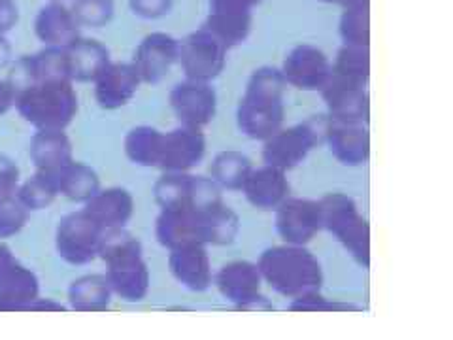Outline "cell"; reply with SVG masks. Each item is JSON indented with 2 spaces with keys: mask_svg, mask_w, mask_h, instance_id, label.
Returning <instances> with one entry per match:
<instances>
[{
  "mask_svg": "<svg viewBox=\"0 0 453 340\" xmlns=\"http://www.w3.org/2000/svg\"><path fill=\"white\" fill-rule=\"evenodd\" d=\"M288 81L281 70L261 66L250 76L236 110L238 129L251 140H266L286 121Z\"/></svg>",
  "mask_w": 453,
  "mask_h": 340,
  "instance_id": "cell-1",
  "label": "cell"
},
{
  "mask_svg": "<svg viewBox=\"0 0 453 340\" xmlns=\"http://www.w3.org/2000/svg\"><path fill=\"white\" fill-rule=\"evenodd\" d=\"M98 258L106 263V278L111 291L127 303L144 301L150 291V268L140 240L121 229L104 231Z\"/></svg>",
  "mask_w": 453,
  "mask_h": 340,
  "instance_id": "cell-2",
  "label": "cell"
},
{
  "mask_svg": "<svg viewBox=\"0 0 453 340\" xmlns=\"http://www.w3.org/2000/svg\"><path fill=\"white\" fill-rule=\"evenodd\" d=\"M257 267L263 282L289 299L321 290L323 268L316 255L304 246L281 244L266 248Z\"/></svg>",
  "mask_w": 453,
  "mask_h": 340,
  "instance_id": "cell-3",
  "label": "cell"
},
{
  "mask_svg": "<svg viewBox=\"0 0 453 340\" xmlns=\"http://www.w3.org/2000/svg\"><path fill=\"white\" fill-rule=\"evenodd\" d=\"M16 106L36 131H65L78 113V95L70 80L38 81L16 95Z\"/></svg>",
  "mask_w": 453,
  "mask_h": 340,
  "instance_id": "cell-4",
  "label": "cell"
},
{
  "mask_svg": "<svg viewBox=\"0 0 453 340\" xmlns=\"http://www.w3.org/2000/svg\"><path fill=\"white\" fill-rule=\"evenodd\" d=\"M323 229H327L361 267H371V225L357 203L346 193H327L319 198Z\"/></svg>",
  "mask_w": 453,
  "mask_h": 340,
  "instance_id": "cell-5",
  "label": "cell"
},
{
  "mask_svg": "<svg viewBox=\"0 0 453 340\" xmlns=\"http://www.w3.org/2000/svg\"><path fill=\"white\" fill-rule=\"evenodd\" d=\"M331 118L329 113L310 116L306 121L280 129L265 140L263 161L281 170H293L299 166L310 151L325 144Z\"/></svg>",
  "mask_w": 453,
  "mask_h": 340,
  "instance_id": "cell-6",
  "label": "cell"
},
{
  "mask_svg": "<svg viewBox=\"0 0 453 340\" xmlns=\"http://www.w3.org/2000/svg\"><path fill=\"white\" fill-rule=\"evenodd\" d=\"M104 229L88 212L80 210L66 214L55 233V248L59 258L70 265H88L98 258Z\"/></svg>",
  "mask_w": 453,
  "mask_h": 340,
  "instance_id": "cell-7",
  "label": "cell"
},
{
  "mask_svg": "<svg viewBox=\"0 0 453 340\" xmlns=\"http://www.w3.org/2000/svg\"><path fill=\"white\" fill-rule=\"evenodd\" d=\"M226 53H229V48L201 27L198 31L180 40L178 65L186 74V80L210 83L223 73Z\"/></svg>",
  "mask_w": 453,
  "mask_h": 340,
  "instance_id": "cell-8",
  "label": "cell"
},
{
  "mask_svg": "<svg viewBox=\"0 0 453 340\" xmlns=\"http://www.w3.org/2000/svg\"><path fill=\"white\" fill-rule=\"evenodd\" d=\"M274 212L276 231L286 244L306 246L323 229L321 205L314 198L288 197Z\"/></svg>",
  "mask_w": 453,
  "mask_h": 340,
  "instance_id": "cell-9",
  "label": "cell"
},
{
  "mask_svg": "<svg viewBox=\"0 0 453 340\" xmlns=\"http://www.w3.org/2000/svg\"><path fill=\"white\" fill-rule=\"evenodd\" d=\"M168 103L180 125L195 127V129H204L218 113V95L206 81L186 80L174 85L168 95Z\"/></svg>",
  "mask_w": 453,
  "mask_h": 340,
  "instance_id": "cell-10",
  "label": "cell"
},
{
  "mask_svg": "<svg viewBox=\"0 0 453 340\" xmlns=\"http://www.w3.org/2000/svg\"><path fill=\"white\" fill-rule=\"evenodd\" d=\"M206 136L203 129L178 125L176 129L163 133L159 166L163 173H189L204 159Z\"/></svg>",
  "mask_w": 453,
  "mask_h": 340,
  "instance_id": "cell-11",
  "label": "cell"
},
{
  "mask_svg": "<svg viewBox=\"0 0 453 340\" xmlns=\"http://www.w3.org/2000/svg\"><path fill=\"white\" fill-rule=\"evenodd\" d=\"M331 120L366 123L371 118V97L366 88L346 81L334 74L319 89Z\"/></svg>",
  "mask_w": 453,
  "mask_h": 340,
  "instance_id": "cell-12",
  "label": "cell"
},
{
  "mask_svg": "<svg viewBox=\"0 0 453 340\" xmlns=\"http://www.w3.org/2000/svg\"><path fill=\"white\" fill-rule=\"evenodd\" d=\"M281 74L296 89L319 91L331 76V61L323 50L301 44L288 53Z\"/></svg>",
  "mask_w": 453,
  "mask_h": 340,
  "instance_id": "cell-13",
  "label": "cell"
},
{
  "mask_svg": "<svg viewBox=\"0 0 453 340\" xmlns=\"http://www.w3.org/2000/svg\"><path fill=\"white\" fill-rule=\"evenodd\" d=\"M178 50L180 40L166 33H151L142 40L133 59L142 83L163 81L178 63Z\"/></svg>",
  "mask_w": 453,
  "mask_h": 340,
  "instance_id": "cell-14",
  "label": "cell"
},
{
  "mask_svg": "<svg viewBox=\"0 0 453 340\" xmlns=\"http://www.w3.org/2000/svg\"><path fill=\"white\" fill-rule=\"evenodd\" d=\"M325 144L346 166H361L371 159V131L366 123L331 120Z\"/></svg>",
  "mask_w": 453,
  "mask_h": 340,
  "instance_id": "cell-15",
  "label": "cell"
},
{
  "mask_svg": "<svg viewBox=\"0 0 453 340\" xmlns=\"http://www.w3.org/2000/svg\"><path fill=\"white\" fill-rule=\"evenodd\" d=\"M142 78L133 63H110L95 80V98L104 110H118L129 104Z\"/></svg>",
  "mask_w": 453,
  "mask_h": 340,
  "instance_id": "cell-16",
  "label": "cell"
},
{
  "mask_svg": "<svg viewBox=\"0 0 453 340\" xmlns=\"http://www.w3.org/2000/svg\"><path fill=\"white\" fill-rule=\"evenodd\" d=\"M168 267L173 276L183 288L201 293L211 286V261L206 250V244H186L170 250Z\"/></svg>",
  "mask_w": 453,
  "mask_h": 340,
  "instance_id": "cell-17",
  "label": "cell"
},
{
  "mask_svg": "<svg viewBox=\"0 0 453 340\" xmlns=\"http://www.w3.org/2000/svg\"><path fill=\"white\" fill-rule=\"evenodd\" d=\"M242 191L248 203L257 210H276L291 193L288 173L273 165L253 168L244 182Z\"/></svg>",
  "mask_w": 453,
  "mask_h": 340,
  "instance_id": "cell-18",
  "label": "cell"
},
{
  "mask_svg": "<svg viewBox=\"0 0 453 340\" xmlns=\"http://www.w3.org/2000/svg\"><path fill=\"white\" fill-rule=\"evenodd\" d=\"M216 286L225 299L240 310L255 295L261 293L263 276L257 263L231 261L219 268Z\"/></svg>",
  "mask_w": 453,
  "mask_h": 340,
  "instance_id": "cell-19",
  "label": "cell"
},
{
  "mask_svg": "<svg viewBox=\"0 0 453 340\" xmlns=\"http://www.w3.org/2000/svg\"><path fill=\"white\" fill-rule=\"evenodd\" d=\"M85 205V212L103 227L104 231L121 229L134 214V198L123 188L98 189Z\"/></svg>",
  "mask_w": 453,
  "mask_h": 340,
  "instance_id": "cell-20",
  "label": "cell"
},
{
  "mask_svg": "<svg viewBox=\"0 0 453 340\" xmlns=\"http://www.w3.org/2000/svg\"><path fill=\"white\" fill-rule=\"evenodd\" d=\"M35 31L48 48H68L80 38V23L73 10L59 3H51L40 10Z\"/></svg>",
  "mask_w": 453,
  "mask_h": 340,
  "instance_id": "cell-21",
  "label": "cell"
},
{
  "mask_svg": "<svg viewBox=\"0 0 453 340\" xmlns=\"http://www.w3.org/2000/svg\"><path fill=\"white\" fill-rule=\"evenodd\" d=\"M40 297V282L31 268L19 261L0 278V312H27Z\"/></svg>",
  "mask_w": 453,
  "mask_h": 340,
  "instance_id": "cell-22",
  "label": "cell"
},
{
  "mask_svg": "<svg viewBox=\"0 0 453 340\" xmlns=\"http://www.w3.org/2000/svg\"><path fill=\"white\" fill-rule=\"evenodd\" d=\"M66 50L73 81H95L111 63L110 51L96 40L78 38Z\"/></svg>",
  "mask_w": 453,
  "mask_h": 340,
  "instance_id": "cell-23",
  "label": "cell"
},
{
  "mask_svg": "<svg viewBox=\"0 0 453 340\" xmlns=\"http://www.w3.org/2000/svg\"><path fill=\"white\" fill-rule=\"evenodd\" d=\"M48 174L51 176L59 195L76 203H88L101 189V178L91 166L83 163L70 161L61 168L50 170Z\"/></svg>",
  "mask_w": 453,
  "mask_h": 340,
  "instance_id": "cell-24",
  "label": "cell"
},
{
  "mask_svg": "<svg viewBox=\"0 0 453 340\" xmlns=\"http://www.w3.org/2000/svg\"><path fill=\"white\" fill-rule=\"evenodd\" d=\"M28 153H31L36 170H44V173L74 161L73 142L65 131H38L31 140Z\"/></svg>",
  "mask_w": 453,
  "mask_h": 340,
  "instance_id": "cell-25",
  "label": "cell"
},
{
  "mask_svg": "<svg viewBox=\"0 0 453 340\" xmlns=\"http://www.w3.org/2000/svg\"><path fill=\"white\" fill-rule=\"evenodd\" d=\"M111 295L106 274H85L70 283L68 303L76 312H104L111 303Z\"/></svg>",
  "mask_w": 453,
  "mask_h": 340,
  "instance_id": "cell-26",
  "label": "cell"
},
{
  "mask_svg": "<svg viewBox=\"0 0 453 340\" xmlns=\"http://www.w3.org/2000/svg\"><path fill=\"white\" fill-rule=\"evenodd\" d=\"M251 12H208L203 28L214 35L226 48H234L246 42L251 33Z\"/></svg>",
  "mask_w": 453,
  "mask_h": 340,
  "instance_id": "cell-27",
  "label": "cell"
},
{
  "mask_svg": "<svg viewBox=\"0 0 453 340\" xmlns=\"http://www.w3.org/2000/svg\"><path fill=\"white\" fill-rule=\"evenodd\" d=\"M161 146H163V133L150 125L134 127V129L127 133L123 142L125 155L129 158V161L148 168L159 166Z\"/></svg>",
  "mask_w": 453,
  "mask_h": 340,
  "instance_id": "cell-28",
  "label": "cell"
},
{
  "mask_svg": "<svg viewBox=\"0 0 453 340\" xmlns=\"http://www.w3.org/2000/svg\"><path fill=\"white\" fill-rule=\"evenodd\" d=\"M210 170H211V180H214L221 189L238 191L242 189L244 182L248 180L250 173L253 170V165L248 155H244L242 151L225 150L216 155Z\"/></svg>",
  "mask_w": 453,
  "mask_h": 340,
  "instance_id": "cell-29",
  "label": "cell"
},
{
  "mask_svg": "<svg viewBox=\"0 0 453 340\" xmlns=\"http://www.w3.org/2000/svg\"><path fill=\"white\" fill-rule=\"evenodd\" d=\"M338 33L344 44L371 46V0H359V3L344 6Z\"/></svg>",
  "mask_w": 453,
  "mask_h": 340,
  "instance_id": "cell-30",
  "label": "cell"
},
{
  "mask_svg": "<svg viewBox=\"0 0 453 340\" xmlns=\"http://www.w3.org/2000/svg\"><path fill=\"white\" fill-rule=\"evenodd\" d=\"M331 74L366 88L371 81V53H368V48L344 44L338 50L334 63H331Z\"/></svg>",
  "mask_w": 453,
  "mask_h": 340,
  "instance_id": "cell-31",
  "label": "cell"
},
{
  "mask_svg": "<svg viewBox=\"0 0 453 340\" xmlns=\"http://www.w3.org/2000/svg\"><path fill=\"white\" fill-rule=\"evenodd\" d=\"M195 174L189 173H165L153 186L155 203L161 208L189 205Z\"/></svg>",
  "mask_w": 453,
  "mask_h": 340,
  "instance_id": "cell-32",
  "label": "cell"
},
{
  "mask_svg": "<svg viewBox=\"0 0 453 340\" xmlns=\"http://www.w3.org/2000/svg\"><path fill=\"white\" fill-rule=\"evenodd\" d=\"M31 63L35 83L51 81V80H70V63L65 48H46L33 57H28Z\"/></svg>",
  "mask_w": 453,
  "mask_h": 340,
  "instance_id": "cell-33",
  "label": "cell"
},
{
  "mask_svg": "<svg viewBox=\"0 0 453 340\" xmlns=\"http://www.w3.org/2000/svg\"><path fill=\"white\" fill-rule=\"evenodd\" d=\"M31 210L18 195L16 189L0 191V238H10L18 235L28 221Z\"/></svg>",
  "mask_w": 453,
  "mask_h": 340,
  "instance_id": "cell-34",
  "label": "cell"
},
{
  "mask_svg": "<svg viewBox=\"0 0 453 340\" xmlns=\"http://www.w3.org/2000/svg\"><path fill=\"white\" fill-rule=\"evenodd\" d=\"M18 195L25 203V206L35 212L48 208L55 201L57 195H59V191H57L55 183L48 173H44V170H36V174L33 178H28L18 189Z\"/></svg>",
  "mask_w": 453,
  "mask_h": 340,
  "instance_id": "cell-35",
  "label": "cell"
},
{
  "mask_svg": "<svg viewBox=\"0 0 453 340\" xmlns=\"http://www.w3.org/2000/svg\"><path fill=\"white\" fill-rule=\"evenodd\" d=\"M73 13L80 27H104L113 18L111 0H76Z\"/></svg>",
  "mask_w": 453,
  "mask_h": 340,
  "instance_id": "cell-36",
  "label": "cell"
},
{
  "mask_svg": "<svg viewBox=\"0 0 453 340\" xmlns=\"http://www.w3.org/2000/svg\"><path fill=\"white\" fill-rule=\"evenodd\" d=\"M289 312H359L361 306L353 303H344L338 299H327V297L321 295L319 291H311L301 297H295L291 299Z\"/></svg>",
  "mask_w": 453,
  "mask_h": 340,
  "instance_id": "cell-37",
  "label": "cell"
},
{
  "mask_svg": "<svg viewBox=\"0 0 453 340\" xmlns=\"http://www.w3.org/2000/svg\"><path fill=\"white\" fill-rule=\"evenodd\" d=\"M134 16L142 19H159L174 8V0H129Z\"/></svg>",
  "mask_w": 453,
  "mask_h": 340,
  "instance_id": "cell-38",
  "label": "cell"
},
{
  "mask_svg": "<svg viewBox=\"0 0 453 340\" xmlns=\"http://www.w3.org/2000/svg\"><path fill=\"white\" fill-rule=\"evenodd\" d=\"M19 183V168L8 155L0 153V191L16 189Z\"/></svg>",
  "mask_w": 453,
  "mask_h": 340,
  "instance_id": "cell-39",
  "label": "cell"
},
{
  "mask_svg": "<svg viewBox=\"0 0 453 340\" xmlns=\"http://www.w3.org/2000/svg\"><path fill=\"white\" fill-rule=\"evenodd\" d=\"M261 0H208V10L210 12H251L257 6Z\"/></svg>",
  "mask_w": 453,
  "mask_h": 340,
  "instance_id": "cell-40",
  "label": "cell"
},
{
  "mask_svg": "<svg viewBox=\"0 0 453 340\" xmlns=\"http://www.w3.org/2000/svg\"><path fill=\"white\" fill-rule=\"evenodd\" d=\"M18 23V8L12 0H0V33L10 31Z\"/></svg>",
  "mask_w": 453,
  "mask_h": 340,
  "instance_id": "cell-41",
  "label": "cell"
},
{
  "mask_svg": "<svg viewBox=\"0 0 453 340\" xmlns=\"http://www.w3.org/2000/svg\"><path fill=\"white\" fill-rule=\"evenodd\" d=\"M16 104V89L12 88L8 80H0V116L6 113Z\"/></svg>",
  "mask_w": 453,
  "mask_h": 340,
  "instance_id": "cell-42",
  "label": "cell"
},
{
  "mask_svg": "<svg viewBox=\"0 0 453 340\" xmlns=\"http://www.w3.org/2000/svg\"><path fill=\"white\" fill-rule=\"evenodd\" d=\"M65 312L66 306H63L61 303H57L53 299H42V297H38V299H35L31 303V306L27 308V312Z\"/></svg>",
  "mask_w": 453,
  "mask_h": 340,
  "instance_id": "cell-43",
  "label": "cell"
},
{
  "mask_svg": "<svg viewBox=\"0 0 453 340\" xmlns=\"http://www.w3.org/2000/svg\"><path fill=\"white\" fill-rule=\"evenodd\" d=\"M240 310H242V312H255V310H257V312H271V310H274V305L268 301L265 295L259 293V295H255L253 299L248 301Z\"/></svg>",
  "mask_w": 453,
  "mask_h": 340,
  "instance_id": "cell-44",
  "label": "cell"
},
{
  "mask_svg": "<svg viewBox=\"0 0 453 340\" xmlns=\"http://www.w3.org/2000/svg\"><path fill=\"white\" fill-rule=\"evenodd\" d=\"M16 263L18 259L13 258L12 250L4 243H0V278H3V274L8 271V268Z\"/></svg>",
  "mask_w": 453,
  "mask_h": 340,
  "instance_id": "cell-45",
  "label": "cell"
},
{
  "mask_svg": "<svg viewBox=\"0 0 453 340\" xmlns=\"http://www.w3.org/2000/svg\"><path fill=\"white\" fill-rule=\"evenodd\" d=\"M12 57V48L8 44V40L0 35V66H4Z\"/></svg>",
  "mask_w": 453,
  "mask_h": 340,
  "instance_id": "cell-46",
  "label": "cell"
},
{
  "mask_svg": "<svg viewBox=\"0 0 453 340\" xmlns=\"http://www.w3.org/2000/svg\"><path fill=\"white\" fill-rule=\"evenodd\" d=\"M319 3H325V4H342V6H348V4H353V3H359V0H319Z\"/></svg>",
  "mask_w": 453,
  "mask_h": 340,
  "instance_id": "cell-47",
  "label": "cell"
},
{
  "mask_svg": "<svg viewBox=\"0 0 453 340\" xmlns=\"http://www.w3.org/2000/svg\"><path fill=\"white\" fill-rule=\"evenodd\" d=\"M51 3H57V0H51Z\"/></svg>",
  "mask_w": 453,
  "mask_h": 340,
  "instance_id": "cell-48",
  "label": "cell"
}]
</instances>
